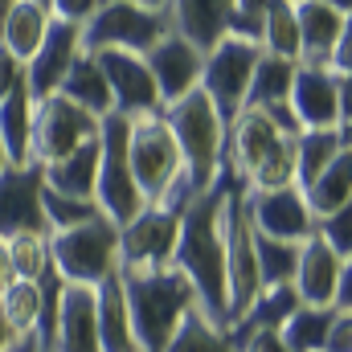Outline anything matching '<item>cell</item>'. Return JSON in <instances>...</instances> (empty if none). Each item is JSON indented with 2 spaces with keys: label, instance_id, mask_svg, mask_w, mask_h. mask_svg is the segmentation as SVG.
I'll return each instance as SVG.
<instances>
[{
  "label": "cell",
  "instance_id": "6da1fadb",
  "mask_svg": "<svg viewBox=\"0 0 352 352\" xmlns=\"http://www.w3.org/2000/svg\"><path fill=\"white\" fill-rule=\"evenodd\" d=\"M234 188V180L221 173L209 192H197L180 217V234H176L173 250V270L184 274V283L197 295V307L205 320H213L221 332L230 324V307H226V242H221V209H226V192Z\"/></svg>",
  "mask_w": 352,
  "mask_h": 352
},
{
  "label": "cell",
  "instance_id": "7a4b0ae2",
  "mask_svg": "<svg viewBox=\"0 0 352 352\" xmlns=\"http://www.w3.org/2000/svg\"><path fill=\"white\" fill-rule=\"evenodd\" d=\"M221 173L242 192L287 188L295 180V135L278 131L266 111L246 107L226 127V168Z\"/></svg>",
  "mask_w": 352,
  "mask_h": 352
},
{
  "label": "cell",
  "instance_id": "3957f363",
  "mask_svg": "<svg viewBox=\"0 0 352 352\" xmlns=\"http://www.w3.org/2000/svg\"><path fill=\"white\" fill-rule=\"evenodd\" d=\"M119 287H123L127 320H131L140 352H164V344L180 328V320L197 307L192 287L173 266L156 270V274H119Z\"/></svg>",
  "mask_w": 352,
  "mask_h": 352
},
{
  "label": "cell",
  "instance_id": "277c9868",
  "mask_svg": "<svg viewBox=\"0 0 352 352\" xmlns=\"http://www.w3.org/2000/svg\"><path fill=\"white\" fill-rule=\"evenodd\" d=\"M160 115H164L176 148H180L184 184L192 192H209L226 168V123H221V115L213 111V102L205 98L201 87L184 94L180 102L160 107Z\"/></svg>",
  "mask_w": 352,
  "mask_h": 352
},
{
  "label": "cell",
  "instance_id": "5b68a950",
  "mask_svg": "<svg viewBox=\"0 0 352 352\" xmlns=\"http://www.w3.org/2000/svg\"><path fill=\"white\" fill-rule=\"evenodd\" d=\"M173 33V0H98L82 25V54H148Z\"/></svg>",
  "mask_w": 352,
  "mask_h": 352
},
{
  "label": "cell",
  "instance_id": "8992f818",
  "mask_svg": "<svg viewBox=\"0 0 352 352\" xmlns=\"http://www.w3.org/2000/svg\"><path fill=\"white\" fill-rule=\"evenodd\" d=\"M127 168H131V180H135L144 205H160L176 180H184L180 148H176L160 111L127 123Z\"/></svg>",
  "mask_w": 352,
  "mask_h": 352
},
{
  "label": "cell",
  "instance_id": "52a82bcc",
  "mask_svg": "<svg viewBox=\"0 0 352 352\" xmlns=\"http://www.w3.org/2000/svg\"><path fill=\"white\" fill-rule=\"evenodd\" d=\"M50 266L70 287H98L119 270V226L94 217L78 230L50 234Z\"/></svg>",
  "mask_w": 352,
  "mask_h": 352
},
{
  "label": "cell",
  "instance_id": "ba28073f",
  "mask_svg": "<svg viewBox=\"0 0 352 352\" xmlns=\"http://www.w3.org/2000/svg\"><path fill=\"white\" fill-rule=\"evenodd\" d=\"M127 123L123 115H107L98 123V180H94V205L111 226L135 221L148 205L127 168Z\"/></svg>",
  "mask_w": 352,
  "mask_h": 352
},
{
  "label": "cell",
  "instance_id": "9c48e42d",
  "mask_svg": "<svg viewBox=\"0 0 352 352\" xmlns=\"http://www.w3.org/2000/svg\"><path fill=\"white\" fill-rule=\"evenodd\" d=\"M221 242H226V307H230L226 332H230L250 311V303L263 295V278H258V263H254V230L246 221V205H242V188L238 184L226 192Z\"/></svg>",
  "mask_w": 352,
  "mask_h": 352
},
{
  "label": "cell",
  "instance_id": "30bf717a",
  "mask_svg": "<svg viewBox=\"0 0 352 352\" xmlns=\"http://www.w3.org/2000/svg\"><path fill=\"white\" fill-rule=\"evenodd\" d=\"M98 123L87 111H78L74 102H66L62 94L33 102V135H29V164H58L70 152H78L87 140L98 135Z\"/></svg>",
  "mask_w": 352,
  "mask_h": 352
},
{
  "label": "cell",
  "instance_id": "8fae6325",
  "mask_svg": "<svg viewBox=\"0 0 352 352\" xmlns=\"http://www.w3.org/2000/svg\"><path fill=\"white\" fill-rule=\"evenodd\" d=\"M258 58H263V45L226 37V41L205 58V66H201V90H205V98L213 102V111L221 115L226 127L246 111V90H250V78H254Z\"/></svg>",
  "mask_w": 352,
  "mask_h": 352
},
{
  "label": "cell",
  "instance_id": "7c38bea8",
  "mask_svg": "<svg viewBox=\"0 0 352 352\" xmlns=\"http://www.w3.org/2000/svg\"><path fill=\"white\" fill-rule=\"evenodd\" d=\"M176 209H156L148 205L135 221L119 226V274H156L173 266L176 234H180Z\"/></svg>",
  "mask_w": 352,
  "mask_h": 352
},
{
  "label": "cell",
  "instance_id": "4fadbf2b",
  "mask_svg": "<svg viewBox=\"0 0 352 352\" xmlns=\"http://www.w3.org/2000/svg\"><path fill=\"white\" fill-rule=\"evenodd\" d=\"M352 82V74H332L328 66H295L287 107L299 123V131H352L340 119V94Z\"/></svg>",
  "mask_w": 352,
  "mask_h": 352
},
{
  "label": "cell",
  "instance_id": "5bb4252c",
  "mask_svg": "<svg viewBox=\"0 0 352 352\" xmlns=\"http://www.w3.org/2000/svg\"><path fill=\"white\" fill-rule=\"evenodd\" d=\"M242 205H246V221L258 238L303 246L316 234V217L295 184L270 188V192H242Z\"/></svg>",
  "mask_w": 352,
  "mask_h": 352
},
{
  "label": "cell",
  "instance_id": "9a60e30c",
  "mask_svg": "<svg viewBox=\"0 0 352 352\" xmlns=\"http://www.w3.org/2000/svg\"><path fill=\"white\" fill-rule=\"evenodd\" d=\"M78 54H82V29L54 16L45 37H41V45H37V54L25 62V90H29V98L33 102L54 98L62 90V82H66L70 66L78 62Z\"/></svg>",
  "mask_w": 352,
  "mask_h": 352
},
{
  "label": "cell",
  "instance_id": "2e32d148",
  "mask_svg": "<svg viewBox=\"0 0 352 352\" xmlns=\"http://www.w3.org/2000/svg\"><path fill=\"white\" fill-rule=\"evenodd\" d=\"M41 188H45L41 164L0 173V242L16 234H50L41 217Z\"/></svg>",
  "mask_w": 352,
  "mask_h": 352
},
{
  "label": "cell",
  "instance_id": "e0dca14e",
  "mask_svg": "<svg viewBox=\"0 0 352 352\" xmlns=\"http://www.w3.org/2000/svg\"><path fill=\"white\" fill-rule=\"evenodd\" d=\"M98 66H102V78L111 90V111L123 115V119H140V115H156L160 111V94L156 82L144 66L140 54H119V50H107V54H94Z\"/></svg>",
  "mask_w": 352,
  "mask_h": 352
},
{
  "label": "cell",
  "instance_id": "ac0fdd59",
  "mask_svg": "<svg viewBox=\"0 0 352 352\" xmlns=\"http://www.w3.org/2000/svg\"><path fill=\"white\" fill-rule=\"evenodd\" d=\"M295 29H299V62L303 66H328L336 41L352 29L349 8L328 0H291Z\"/></svg>",
  "mask_w": 352,
  "mask_h": 352
},
{
  "label": "cell",
  "instance_id": "d6986e66",
  "mask_svg": "<svg viewBox=\"0 0 352 352\" xmlns=\"http://www.w3.org/2000/svg\"><path fill=\"white\" fill-rule=\"evenodd\" d=\"M144 66H148V74H152V82H156L160 107H168V102H180L184 94H192V90L201 87V66H205V58H201L188 41H180L176 33H168L164 41H156V45L144 54Z\"/></svg>",
  "mask_w": 352,
  "mask_h": 352
},
{
  "label": "cell",
  "instance_id": "ffe728a7",
  "mask_svg": "<svg viewBox=\"0 0 352 352\" xmlns=\"http://www.w3.org/2000/svg\"><path fill=\"white\" fill-rule=\"evenodd\" d=\"M352 263L336 258L316 234L299 246V263H295V278H291V291L299 299V307H332L336 299V283Z\"/></svg>",
  "mask_w": 352,
  "mask_h": 352
},
{
  "label": "cell",
  "instance_id": "44dd1931",
  "mask_svg": "<svg viewBox=\"0 0 352 352\" xmlns=\"http://www.w3.org/2000/svg\"><path fill=\"white\" fill-rule=\"evenodd\" d=\"M54 21L50 0H0V50L16 62H29Z\"/></svg>",
  "mask_w": 352,
  "mask_h": 352
},
{
  "label": "cell",
  "instance_id": "7402d4cb",
  "mask_svg": "<svg viewBox=\"0 0 352 352\" xmlns=\"http://www.w3.org/2000/svg\"><path fill=\"white\" fill-rule=\"evenodd\" d=\"M50 352H98V324H94V287L62 291L58 320H54V344Z\"/></svg>",
  "mask_w": 352,
  "mask_h": 352
},
{
  "label": "cell",
  "instance_id": "603a6c76",
  "mask_svg": "<svg viewBox=\"0 0 352 352\" xmlns=\"http://www.w3.org/2000/svg\"><path fill=\"white\" fill-rule=\"evenodd\" d=\"M226 16L230 0H173V33L201 58H209L226 41Z\"/></svg>",
  "mask_w": 352,
  "mask_h": 352
},
{
  "label": "cell",
  "instance_id": "cb8c5ba5",
  "mask_svg": "<svg viewBox=\"0 0 352 352\" xmlns=\"http://www.w3.org/2000/svg\"><path fill=\"white\" fill-rule=\"evenodd\" d=\"M94 324H98V352H140L131 320H127L119 270L94 287Z\"/></svg>",
  "mask_w": 352,
  "mask_h": 352
},
{
  "label": "cell",
  "instance_id": "d4e9b609",
  "mask_svg": "<svg viewBox=\"0 0 352 352\" xmlns=\"http://www.w3.org/2000/svg\"><path fill=\"white\" fill-rule=\"evenodd\" d=\"M295 307H299V299H295V291H291V287H266L263 295L250 303V311H246L230 332H226L230 349H238L242 340H250V336H258V332H278Z\"/></svg>",
  "mask_w": 352,
  "mask_h": 352
},
{
  "label": "cell",
  "instance_id": "484cf974",
  "mask_svg": "<svg viewBox=\"0 0 352 352\" xmlns=\"http://www.w3.org/2000/svg\"><path fill=\"white\" fill-rule=\"evenodd\" d=\"M45 173V188L62 192V197H78V201H94V180H98V135L87 140L78 152H70L66 160L41 168Z\"/></svg>",
  "mask_w": 352,
  "mask_h": 352
},
{
  "label": "cell",
  "instance_id": "4316f807",
  "mask_svg": "<svg viewBox=\"0 0 352 352\" xmlns=\"http://www.w3.org/2000/svg\"><path fill=\"white\" fill-rule=\"evenodd\" d=\"M58 94H62L66 102H74L78 111L94 115V119L115 115V111H111V90H107L102 66H98V58H94V54H78V62L70 66V74H66V82H62Z\"/></svg>",
  "mask_w": 352,
  "mask_h": 352
},
{
  "label": "cell",
  "instance_id": "83f0119b",
  "mask_svg": "<svg viewBox=\"0 0 352 352\" xmlns=\"http://www.w3.org/2000/svg\"><path fill=\"white\" fill-rule=\"evenodd\" d=\"M303 201H307V209H311L316 221L352 209V152L336 156L324 173L316 176V180L303 188Z\"/></svg>",
  "mask_w": 352,
  "mask_h": 352
},
{
  "label": "cell",
  "instance_id": "f1b7e54d",
  "mask_svg": "<svg viewBox=\"0 0 352 352\" xmlns=\"http://www.w3.org/2000/svg\"><path fill=\"white\" fill-rule=\"evenodd\" d=\"M352 144H349V131H303L295 140V188L303 192L316 176L324 173L336 156H344Z\"/></svg>",
  "mask_w": 352,
  "mask_h": 352
},
{
  "label": "cell",
  "instance_id": "f546056e",
  "mask_svg": "<svg viewBox=\"0 0 352 352\" xmlns=\"http://www.w3.org/2000/svg\"><path fill=\"white\" fill-rule=\"evenodd\" d=\"M29 135H33V98L21 87L8 98H0V144H4L8 168L29 164Z\"/></svg>",
  "mask_w": 352,
  "mask_h": 352
},
{
  "label": "cell",
  "instance_id": "4dcf8cb0",
  "mask_svg": "<svg viewBox=\"0 0 352 352\" xmlns=\"http://www.w3.org/2000/svg\"><path fill=\"white\" fill-rule=\"evenodd\" d=\"M295 66L291 58H274V54H263L258 66H254V78H250V90H246V107H283L287 94H291V78H295Z\"/></svg>",
  "mask_w": 352,
  "mask_h": 352
},
{
  "label": "cell",
  "instance_id": "1f68e13d",
  "mask_svg": "<svg viewBox=\"0 0 352 352\" xmlns=\"http://www.w3.org/2000/svg\"><path fill=\"white\" fill-rule=\"evenodd\" d=\"M332 320H336L332 307H295L287 316V324L278 328V336H283L287 352H324Z\"/></svg>",
  "mask_w": 352,
  "mask_h": 352
},
{
  "label": "cell",
  "instance_id": "d6a6232c",
  "mask_svg": "<svg viewBox=\"0 0 352 352\" xmlns=\"http://www.w3.org/2000/svg\"><path fill=\"white\" fill-rule=\"evenodd\" d=\"M263 54H274V58H291V62H299V29H295L291 0H266Z\"/></svg>",
  "mask_w": 352,
  "mask_h": 352
},
{
  "label": "cell",
  "instance_id": "836d02e7",
  "mask_svg": "<svg viewBox=\"0 0 352 352\" xmlns=\"http://www.w3.org/2000/svg\"><path fill=\"white\" fill-rule=\"evenodd\" d=\"M4 254L16 283H37L50 270V234H16L4 242Z\"/></svg>",
  "mask_w": 352,
  "mask_h": 352
},
{
  "label": "cell",
  "instance_id": "e575fe53",
  "mask_svg": "<svg viewBox=\"0 0 352 352\" xmlns=\"http://www.w3.org/2000/svg\"><path fill=\"white\" fill-rule=\"evenodd\" d=\"M164 352H234V349H230L226 332H221L213 320H205L201 307H192V311L180 320V328L173 332V340L164 344Z\"/></svg>",
  "mask_w": 352,
  "mask_h": 352
},
{
  "label": "cell",
  "instance_id": "d590c367",
  "mask_svg": "<svg viewBox=\"0 0 352 352\" xmlns=\"http://www.w3.org/2000/svg\"><path fill=\"white\" fill-rule=\"evenodd\" d=\"M0 316L4 324L25 340L37 332V320H41V287L37 283H12L4 295H0Z\"/></svg>",
  "mask_w": 352,
  "mask_h": 352
},
{
  "label": "cell",
  "instance_id": "8d00e7d4",
  "mask_svg": "<svg viewBox=\"0 0 352 352\" xmlns=\"http://www.w3.org/2000/svg\"><path fill=\"white\" fill-rule=\"evenodd\" d=\"M41 217H45L50 234H66V230H78L94 217H102V213L94 201H78V197H62L54 188H41Z\"/></svg>",
  "mask_w": 352,
  "mask_h": 352
},
{
  "label": "cell",
  "instance_id": "74e56055",
  "mask_svg": "<svg viewBox=\"0 0 352 352\" xmlns=\"http://www.w3.org/2000/svg\"><path fill=\"white\" fill-rule=\"evenodd\" d=\"M254 263H258V278L266 287H291L295 278V263H299V246L291 242H270L254 234Z\"/></svg>",
  "mask_w": 352,
  "mask_h": 352
},
{
  "label": "cell",
  "instance_id": "f35d334b",
  "mask_svg": "<svg viewBox=\"0 0 352 352\" xmlns=\"http://www.w3.org/2000/svg\"><path fill=\"white\" fill-rule=\"evenodd\" d=\"M263 16H266V0H230L226 37H234V41H250V45H263Z\"/></svg>",
  "mask_w": 352,
  "mask_h": 352
},
{
  "label": "cell",
  "instance_id": "ab89813d",
  "mask_svg": "<svg viewBox=\"0 0 352 352\" xmlns=\"http://www.w3.org/2000/svg\"><path fill=\"white\" fill-rule=\"evenodd\" d=\"M316 238H320L336 258L352 263V209L332 213V217H320V221H316Z\"/></svg>",
  "mask_w": 352,
  "mask_h": 352
},
{
  "label": "cell",
  "instance_id": "60d3db41",
  "mask_svg": "<svg viewBox=\"0 0 352 352\" xmlns=\"http://www.w3.org/2000/svg\"><path fill=\"white\" fill-rule=\"evenodd\" d=\"M50 8H54V16L58 21H66V25H87L90 16H94V8H98V0H50Z\"/></svg>",
  "mask_w": 352,
  "mask_h": 352
},
{
  "label": "cell",
  "instance_id": "b9f144b4",
  "mask_svg": "<svg viewBox=\"0 0 352 352\" xmlns=\"http://www.w3.org/2000/svg\"><path fill=\"white\" fill-rule=\"evenodd\" d=\"M25 87V62H16L8 50H0V98Z\"/></svg>",
  "mask_w": 352,
  "mask_h": 352
},
{
  "label": "cell",
  "instance_id": "7bdbcfd3",
  "mask_svg": "<svg viewBox=\"0 0 352 352\" xmlns=\"http://www.w3.org/2000/svg\"><path fill=\"white\" fill-rule=\"evenodd\" d=\"M324 352H352V316L336 311V320L328 328V340H324Z\"/></svg>",
  "mask_w": 352,
  "mask_h": 352
},
{
  "label": "cell",
  "instance_id": "ee69618b",
  "mask_svg": "<svg viewBox=\"0 0 352 352\" xmlns=\"http://www.w3.org/2000/svg\"><path fill=\"white\" fill-rule=\"evenodd\" d=\"M234 352H287V344H283V336H278V332H258V336L242 340Z\"/></svg>",
  "mask_w": 352,
  "mask_h": 352
},
{
  "label": "cell",
  "instance_id": "f6af8a7d",
  "mask_svg": "<svg viewBox=\"0 0 352 352\" xmlns=\"http://www.w3.org/2000/svg\"><path fill=\"white\" fill-rule=\"evenodd\" d=\"M16 278H12V270H8V254H4V242H0V295L12 287Z\"/></svg>",
  "mask_w": 352,
  "mask_h": 352
},
{
  "label": "cell",
  "instance_id": "bcb514c9",
  "mask_svg": "<svg viewBox=\"0 0 352 352\" xmlns=\"http://www.w3.org/2000/svg\"><path fill=\"white\" fill-rule=\"evenodd\" d=\"M16 340H21V336H16V332L4 324V316H0V352H12V344H16Z\"/></svg>",
  "mask_w": 352,
  "mask_h": 352
},
{
  "label": "cell",
  "instance_id": "7dc6e473",
  "mask_svg": "<svg viewBox=\"0 0 352 352\" xmlns=\"http://www.w3.org/2000/svg\"><path fill=\"white\" fill-rule=\"evenodd\" d=\"M8 168V156H4V144H0V173Z\"/></svg>",
  "mask_w": 352,
  "mask_h": 352
}]
</instances>
